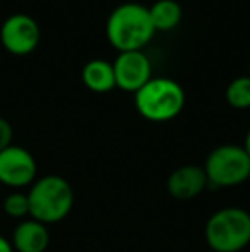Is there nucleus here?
<instances>
[{
	"label": "nucleus",
	"instance_id": "obj_1",
	"mask_svg": "<svg viewBox=\"0 0 250 252\" xmlns=\"http://www.w3.org/2000/svg\"><path fill=\"white\" fill-rule=\"evenodd\" d=\"M154 33L149 9L136 2L115 7L107 21V38L118 52L142 50Z\"/></svg>",
	"mask_w": 250,
	"mask_h": 252
},
{
	"label": "nucleus",
	"instance_id": "obj_2",
	"mask_svg": "<svg viewBox=\"0 0 250 252\" xmlns=\"http://www.w3.org/2000/svg\"><path fill=\"white\" fill-rule=\"evenodd\" d=\"M29 216L43 225L60 223L74 208L72 186L60 175L36 179L28 192Z\"/></svg>",
	"mask_w": 250,
	"mask_h": 252
},
{
	"label": "nucleus",
	"instance_id": "obj_3",
	"mask_svg": "<svg viewBox=\"0 0 250 252\" xmlns=\"http://www.w3.org/2000/svg\"><path fill=\"white\" fill-rule=\"evenodd\" d=\"M134 105L139 115L149 122H168L184 110L185 91L170 77H151L134 93Z\"/></svg>",
	"mask_w": 250,
	"mask_h": 252
},
{
	"label": "nucleus",
	"instance_id": "obj_4",
	"mask_svg": "<svg viewBox=\"0 0 250 252\" xmlns=\"http://www.w3.org/2000/svg\"><path fill=\"white\" fill-rule=\"evenodd\" d=\"M204 239L213 252H240L250 244V213L244 208H221L209 216Z\"/></svg>",
	"mask_w": 250,
	"mask_h": 252
},
{
	"label": "nucleus",
	"instance_id": "obj_5",
	"mask_svg": "<svg viewBox=\"0 0 250 252\" xmlns=\"http://www.w3.org/2000/svg\"><path fill=\"white\" fill-rule=\"evenodd\" d=\"M207 182L216 187H237L250 179V158L244 146L221 144L207 155L204 163Z\"/></svg>",
	"mask_w": 250,
	"mask_h": 252
},
{
	"label": "nucleus",
	"instance_id": "obj_6",
	"mask_svg": "<svg viewBox=\"0 0 250 252\" xmlns=\"http://www.w3.org/2000/svg\"><path fill=\"white\" fill-rule=\"evenodd\" d=\"M36 159L26 148L10 144L0 151V184L10 189L31 187L36 180Z\"/></svg>",
	"mask_w": 250,
	"mask_h": 252
},
{
	"label": "nucleus",
	"instance_id": "obj_7",
	"mask_svg": "<svg viewBox=\"0 0 250 252\" xmlns=\"http://www.w3.org/2000/svg\"><path fill=\"white\" fill-rule=\"evenodd\" d=\"M41 31L38 23L26 14H12L0 28V41L12 55H29L40 43Z\"/></svg>",
	"mask_w": 250,
	"mask_h": 252
},
{
	"label": "nucleus",
	"instance_id": "obj_8",
	"mask_svg": "<svg viewBox=\"0 0 250 252\" xmlns=\"http://www.w3.org/2000/svg\"><path fill=\"white\" fill-rule=\"evenodd\" d=\"M115 86L129 93H137L151 79V62L144 52H120L115 59Z\"/></svg>",
	"mask_w": 250,
	"mask_h": 252
},
{
	"label": "nucleus",
	"instance_id": "obj_9",
	"mask_svg": "<svg viewBox=\"0 0 250 252\" xmlns=\"http://www.w3.org/2000/svg\"><path fill=\"white\" fill-rule=\"evenodd\" d=\"M207 177L202 166L184 165L175 168L167 180V189L171 197L178 201L195 199L207 186Z\"/></svg>",
	"mask_w": 250,
	"mask_h": 252
},
{
	"label": "nucleus",
	"instance_id": "obj_10",
	"mask_svg": "<svg viewBox=\"0 0 250 252\" xmlns=\"http://www.w3.org/2000/svg\"><path fill=\"white\" fill-rule=\"evenodd\" d=\"M10 242L16 252H45L50 244V232L36 220H23L14 228Z\"/></svg>",
	"mask_w": 250,
	"mask_h": 252
},
{
	"label": "nucleus",
	"instance_id": "obj_11",
	"mask_svg": "<svg viewBox=\"0 0 250 252\" xmlns=\"http://www.w3.org/2000/svg\"><path fill=\"white\" fill-rule=\"evenodd\" d=\"M83 83L94 93H108L115 88L113 65L107 60H89L83 67Z\"/></svg>",
	"mask_w": 250,
	"mask_h": 252
},
{
	"label": "nucleus",
	"instance_id": "obj_12",
	"mask_svg": "<svg viewBox=\"0 0 250 252\" xmlns=\"http://www.w3.org/2000/svg\"><path fill=\"white\" fill-rule=\"evenodd\" d=\"M149 9V16L156 31H170L180 24L184 10L177 0H158Z\"/></svg>",
	"mask_w": 250,
	"mask_h": 252
},
{
	"label": "nucleus",
	"instance_id": "obj_13",
	"mask_svg": "<svg viewBox=\"0 0 250 252\" xmlns=\"http://www.w3.org/2000/svg\"><path fill=\"white\" fill-rule=\"evenodd\" d=\"M226 101L237 110L250 108V76L235 77L226 88Z\"/></svg>",
	"mask_w": 250,
	"mask_h": 252
},
{
	"label": "nucleus",
	"instance_id": "obj_14",
	"mask_svg": "<svg viewBox=\"0 0 250 252\" xmlns=\"http://www.w3.org/2000/svg\"><path fill=\"white\" fill-rule=\"evenodd\" d=\"M3 213H5L9 218L14 220H24L29 215V201H28V194L16 190V192H10L9 196L3 199Z\"/></svg>",
	"mask_w": 250,
	"mask_h": 252
},
{
	"label": "nucleus",
	"instance_id": "obj_15",
	"mask_svg": "<svg viewBox=\"0 0 250 252\" xmlns=\"http://www.w3.org/2000/svg\"><path fill=\"white\" fill-rule=\"evenodd\" d=\"M12 126L3 117H0V151H3L5 148H9L12 144Z\"/></svg>",
	"mask_w": 250,
	"mask_h": 252
},
{
	"label": "nucleus",
	"instance_id": "obj_16",
	"mask_svg": "<svg viewBox=\"0 0 250 252\" xmlns=\"http://www.w3.org/2000/svg\"><path fill=\"white\" fill-rule=\"evenodd\" d=\"M0 252H14L12 242L3 235H0Z\"/></svg>",
	"mask_w": 250,
	"mask_h": 252
},
{
	"label": "nucleus",
	"instance_id": "obj_17",
	"mask_svg": "<svg viewBox=\"0 0 250 252\" xmlns=\"http://www.w3.org/2000/svg\"><path fill=\"white\" fill-rule=\"evenodd\" d=\"M244 150L245 153L249 155V158H250V129H249V132H247V136H245V143H244Z\"/></svg>",
	"mask_w": 250,
	"mask_h": 252
},
{
	"label": "nucleus",
	"instance_id": "obj_18",
	"mask_svg": "<svg viewBox=\"0 0 250 252\" xmlns=\"http://www.w3.org/2000/svg\"><path fill=\"white\" fill-rule=\"evenodd\" d=\"M249 76H250V63H249Z\"/></svg>",
	"mask_w": 250,
	"mask_h": 252
}]
</instances>
